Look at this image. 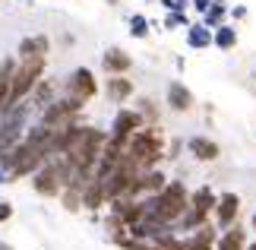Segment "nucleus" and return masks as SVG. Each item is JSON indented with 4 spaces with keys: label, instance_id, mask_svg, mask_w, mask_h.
Segmentation results:
<instances>
[{
    "label": "nucleus",
    "instance_id": "obj_1",
    "mask_svg": "<svg viewBox=\"0 0 256 250\" xmlns=\"http://www.w3.org/2000/svg\"><path fill=\"white\" fill-rule=\"evenodd\" d=\"M164 152H168V139H164L158 124H146L142 130H136V133L126 139V158L140 168V174L155 168L162 158H168Z\"/></svg>",
    "mask_w": 256,
    "mask_h": 250
},
{
    "label": "nucleus",
    "instance_id": "obj_2",
    "mask_svg": "<svg viewBox=\"0 0 256 250\" xmlns=\"http://www.w3.org/2000/svg\"><path fill=\"white\" fill-rule=\"evenodd\" d=\"M32 114H35V108H32L28 98H22V102H16L10 111H4V117H0V158H4L16 143H22Z\"/></svg>",
    "mask_w": 256,
    "mask_h": 250
},
{
    "label": "nucleus",
    "instance_id": "obj_3",
    "mask_svg": "<svg viewBox=\"0 0 256 250\" xmlns=\"http://www.w3.org/2000/svg\"><path fill=\"white\" fill-rule=\"evenodd\" d=\"M44 70H48V57H26V61H19L16 76H13V89H10V105H6V111H10L16 102H22V98L32 95V89L44 79Z\"/></svg>",
    "mask_w": 256,
    "mask_h": 250
},
{
    "label": "nucleus",
    "instance_id": "obj_4",
    "mask_svg": "<svg viewBox=\"0 0 256 250\" xmlns=\"http://www.w3.org/2000/svg\"><path fill=\"white\" fill-rule=\"evenodd\" d=\"M155 203H158V215L164 222L177 225V218L190 209V190L184 181H168L162 193H155Z\"/></svg>",
    "mask_w": 256,
    "mask_h": 250
},
{
    "label": "nucleus",
    "instance_id": "obj_5",
    "mask_svg": "<svg viewBox=\"0 0 256 250\" xmlns=\"http://www.w3.org/2000/svg\"><path fill=\"white\" fill-rule=\"evenodd\" d=\"M0 165L6 168L10 181H16V177H28V174H35L38 168L44 165V158L38 155L35 149H32V146H28L26 139H22V143H16V146L10 149V152H6L4 158H0Z\"/></svg>",
    "mask_w": 256,
    "mask_h": 250
},
{
    "label": "nucleus",
    "instance_id": "obj_6",
    "mask_svg": "<svg viewBox=\"0 0 256 250\" xmlns=\"http://www.w3.org/2000/svg\"><path fill=\"white\" fill-rule=\"evenodd\" d=\"M82 111V102H76V98L64 95V98H54L48 108H42L38 111V121H42L44 127H66V124H76V117H80Z\"/></svg>",
    "mask_w": 256,
    "mask_h": 250
},
{
    "label": "nucleus",
    "instance_id": "obj_7",
    "mask_svg": "<svg viewBox=\"0 0 256 250\" xmlns=\"http://www.w3.org/2000/svg\"><path fill=\"white\" fill-rule=\"evenodd\" d=\"M64 92L86 105V102H92L98 95V79H95V73L88 67H76V70H70V73L64 76Z\"/></svg>",
    "mask_w": 256,
    "mask_h": 250
},
{
    "label": "nucleus",
    "instance_id": "obj_8",
    "mask_svg": "<svg viewBox=\"0 0 256 250\" xmlns=\"http://www.w3.org/2000/svg\"><path fill=\"white\" fill-rule=\"evenodd\" d=\"M32 190L38 196H48V199L64 193V181H60V174H57V168H54L51 158H48V162L32 174Z\"/></svg>",
    "mask_w": 256,
    "mask_h": 250
},
{
    "label": "nucleus",
    "instance_id": "obj_9",
    "mask_svg": "<svg viewBox=\"0 0 256 250\" xmlns=\"http://www.w3.org/2000/svg\"><path fill=\"white\" fill-rule=\"evenodd\" d=\"M146 127V121H142V114L140 111H133V108H120V111L114 114V121H111V133L114 139H120V143L126 146V139H130L136 130H142Z\"/></svg>",
    "mask_w": 256,
    "mask_h": 250
},
{
    "label": "nucleus",
    "instance_id": "obj_10",
    "mask_svg": "<svg viewBox=\"0 0 256 250\" xmlns=\"http://www.w3.org/2000/svg\"><path fill=\"white\" fill-rule=\"evenodd\" d=\"M212 215H215V225H218V231H224V228H231L234 222H238V215H240V196L238 193H222L218 196V203H215L212 209Z\"/></svg>",
    "mask_w": 256,
    "mask_h": 250
},
{
    "label": "nucleus",
    "instance_id": "obj_11",
    "mask_svg": "<svg viewBox=\"0 0 256 250\" xmlns=\"http://www.w3.org/2000/svg\"><path fill=\"white\" fill-rule=\"evenodd\" d=\"M164 102H168V108H171L174 114H186V111H193L196 98H193V92L180 83V79H171L168 92H164Z\"/></svg>",
    "mask_w": 256,
    "mask_h": 250
},
{
    "label": "nucleus",
    "instance_id": "obj_12",
    "mask_svg": "<svg viewBox=\"0 0 256 250\" xmlns=\"http://www.w3.org/2000/svg\"><path fill=\"white\" fill-rule=\"evenodd\" d=\"M164 184H168V177H164L158 168H149V171H142L140 177H136V184H133V193L130 196H155V193H162Z\"/></svg>",
    "mask_w": 256,
    "mask_h": 250
},
{
    "label": "nucleus",
    "instance_id": "obj_13",
    "mask_svg": "<svg viewBox=\"0 0 256 250\" xmlns=\"http://www.w3.org/2000/svg\"><path fill=\"white\" fill-rule=\"evenodd\" d=\"M133 67V57L124 51V48H108L102 54V70L108 76H126Z\"/></svg>",
    "mask_w": 256,
    "mask_h": 250
},
{
    "label": "nucleus",
    "instance_id": "obj_14",
    "mask_svg": "<svg viewBox=\"0 0 256 250\" xmlns=\"http://www.w3.org/2000/svg\"><path fill=\"white\" fill-rule=\"evenodd\" d=\"M48 48H51V38H48L44 32H35V35L19 38L16 57L19 61H26V57H48Z\"/></svg>",
    "mask_w": 256,
    "mask_h": 250
},
{
    "label": "nucleus",
    "instance_id": "obj_15",
    "mask_svg": "<svg viewBox=\"0 0 256 250\" xmlns=\"http://www.w3.org/2000/svg\"><path fill=\"white\" fill-rule=\"evenodd\" d=\"M186 152H190L196 162H215L222 155V146L209 136H190L186 139Z\"/></svg>",
    "mask_w": 256,
    "mask_h": 250
},
{
    "label": "nucleus",
    "instance_id": "obj_16",
    "mask_svg": "<svg viewBox=\"0 0 256 250\" xmlns=\"http://www.w3.org/2000/svg\"><path fill=\"white\" fill-rule=\"evenodd\" d=\"M247 228H240L238 222H234L231 228H224V231L218 234V241H215V250H247Z\"/></svg>",
    "mask_w": 256,
    "mask_h": 250
},
{
    "label": "nucleus",
    "instance_id": "obj_17",
    "mask_svg": "<svg viewBox=\"0 0 256 250\" xmlns=\"http://www.w3.org/2000/svg\"><path fill=\"white\" fill-rule=\"evenodd\" d=\"M104 92H108V98H111L114 105H124L126 98L133 95V79H126V76H108L104 79Z\"/></svg>",
    "mask_w": 256,
    "mask_h": 250
},
{
    "label": "nucleus",
    "instance_id": "obj_18",
    "mask_svg": "<svg viewBox=\"0 0 256 250\" xmlns=\"http://www.w3.org/2000/svg\"><path fill=\"white\" fill-rule=\"evenodd\" d=\"M82 206L92 209V212H95V209H102V206H108V196H104L102 181H95V177H92V181L86 184V190H82Z\"/></svg>",
    "mask_w": 256,
    "mask_h": 250
},
{
    "label": "nucleus",
    "instance_id": "obj_19",
    "mask_svg": "<svg viewBox=\"0 0 256 250\" xmlns=\"http://www.w3.org/2000/svg\"><path fill=\"white\" fill-rule=\"evenodd\" d=\"M209 215H212V212H202V209L190 206L180 218H177V231H196V228H202L206 222H209Z\"/></svg>",
    "mask_w": 256,
    "mask_h": 250
},
{
    "label": "nucleus",
    "instance_id": "obj_20",
    "mask_svg": "<svg viewBox=\"0 0 256 250\" xmlns=\"http://www.w3.org/2000/svg\"><path fill=\"white\" fill-rule=\"evenodd\" d=\"M212 45L222 48V51H234V48H238V29L222 23L218 29H212Z\"/></svg>",
    "mask_w": 256,
    "mask_h": 250
},
{
    "label": "nucleus",
    "instance_id": "obj_21",
    "mask_svg": "<svg viewBox=\"0 0 256 250\" xmlns=\"http://www.w3.org/2000/svg\"><path fill=\"white\" fill-rule=\"evenodd\" d=\"M54 83H48V79H42V83H38L35 89H32V95H28V102H32V108H35V114L42 111V108H48L54 102Z\"/></svg>",
    "mask_w": 256,
    "mask_h": 250
},
{
    "label": "nucleus",
    "instance_id": "obj_22",
    "mask_svg": "<svg viewBox=\"0 0 256 250\" xmlns=\"http://www.w3.org/2000/svg\"><path fill=\"white\" fill-rule=\"evenodd\" d=\"M186 45L196 48V51L212 48V29L209 26H186Z\"/></svg>",
    "mask_w": 256,
    "mask_h": 250
},
{
    "label": "nucleus",
    "instance_id": "obj_23",
    "mask_svg": "<svg viewBox=\"0 0 256 250\" xmlns=\"http://www.w3.org/2000/svg\"><path fill=\"white\" fill-rule=\"evenodd\" d=\"M215 203H218V193H215L212 187H196L193 193H190V206L202 209V212H212Z\"/></svg>",
    "mask_w": 256,
    "mask_h": 250
},
{
    "label": "nucleus",
    "instance_id": "obj_24",
    "mask_svg": "<svg viewBox=\"0 0 256 250\" xmlns=\"http://www.w3.org/2000/svg\"><path fill=\"white\" fill-rule=\"evenodd\" d=\"M224 19H228V4L224 0H215V4L202 13V26H209V29H218Z\"/></svg>",
    "mask_w": 256,
    "mask_h": 250
},
{
    "label": "nucleus",
    "instance_id": "obj_25",
    "mask_svg": "<svg viewBox=\"0 0 256 250\" xmlns=\"http://www.w3.org/2000/svg\"><path fill=\"white\" fill-rule=\"evenodd\" d=\"M130 35L133 38H146V35H149V19L140 16V13L130 16Z\"/></svg>",
    "mask_w": 256,
    "mask_h": 250
},
{
    "label": "nucleus",
    "instance_id": "obj_26",
    "mask_svg": "<svg viewBox=\"0 0 256 250\" xmlns=\"http://www.w3.org/2000/svg\"><path fill=\"white\" fill-rule=\"evenodd\" d=\"M140 114H142L146 124H158V111H155V102H152V98H142V102H140Z\"/></svg>",
    "mask_w": 256,
    "mask_h": 250
},
{
    "label": "nucleus",
    "instance_id": "obj_27",
    "mask_svg": "<svg viewBox=\"0 0 256 250\" xmlns=\"http://www.w3.org/2000/svg\"><path fill=\"white\" fill-rule=\"evenodd\" d=\"M180 26H190L186 23V13H168V19H164V29H180Z\"/></svg>",
    "mask_w": 256,
    "mask_h": 250
},
{
    "label": "nucleus",
    "instance_id": "obj_28",
    "mask_svg": "<svg viewBox=\"0 0 256 250\" xmlns=\"http://www.w3.org/2000/svg\"><path fill=\"white\" fill-rule=\"evenodd\" d=\"M10 218H13V206L6 199H0V222H10Z\"/></svg>",
    "mask_w": 256,
    "mask_h": 250
},
{
    "label": "nucleus",
    "instance_id": "obj_29",
    "mask_svg": "<svg viewBox=\"0 0 256 250\" xmlns=\"http://www.w3.org/2000/svg\"><path fill=\"white\" fill-rule=\"evenodd\" d=\"M215 4V0H190V7L196 10V13H206V10H209Z\"/></svg>",
    "mask_w": 256,
    "mask_h": 250
},
{
    "label": "nucleus",
    "instance_id": "obj_30",
    "mask_svg": "<svg viewBox=\"0 0 256 250\" xmlns=\"http://www.w3.org/2000/svg\"><path fill=\"white\" fill-rule=\"evenodd\" d=\"M177 152H180V139H171V146H168V158H177Z\"/></svg>",
    "mask_w": 256,
    "mask_h": 250
},
{
    "label": "nucleus",
    "instance_id": "obj_31",
    "mask_svg": "<svg viewBox=\"0 0 256 250\" xmlns=\"http://www.w3.org/2000/svg\"><path fill=\"white\" fill-rule=\"evenodd\" d=\"M231 16H234V19H244V16H247V7H234Z\"/></svg>",
    "mask_w": 256,
    "mask_h": 250
},
{
    "label": "nucleus",
    "instance_id": "obj_32",
    "mask_svg": "<svg viewBox=\"0 0 256 250\" xmlns=\"http://www.w3.org/2000/svg\"><path fill=\"white\" fill-rule=\"evenodd\" d=\"M0 184H10V174H6V168L0 165Z\"/></svg>",
    "mask_w": 256,
    "mask_h": 250
},
{
    "label": "nucleus",
    "instance_id": "obj_33",
    "mask_svg": "<svg viewBox=\"0 0 256 250\" xmlns=\"http://www.w3.org/2000/svg\"><path fill=\"white\" fill-rule=\"evenodd\" d=\"M250 231L256 234V209H253V215H250Z\"/></svg>",
    "mask_w": 256,
    "mask_h": 250
},
{
    "label": "nucleus",
    "instance_id": "obj_34",
    "mask_svg": "<svg viewBox=\"0 0 256 250\" xmlns=\"http://www.w3.org/2000/svg\"><path fill=\"white\" fill-rule=\"evenodd\" d=\"M0 250H16L13 244H6V241H0Z\"/></svg>",
    "mask_w": 256,
    "mask_h": 250
},
{
    "label": "nucleus",
    "instance_id": "obj_35",
    "mask_svg": "<svg viewBox=\"0 0 256 250\" xmlns=\"http://www.w3.org/2000/svg\"><path fill=\"white\" fill-rule=\"evenodd\" d=\"M247 250H256V237H253V241H250V244H247Z\"/></svg>",
    "mask_w": 256,
    "mask_h": 250
},
{
    "label": "nucleus",
    "instance_id": "obj_36",
    "mask_svg": "<svg viewBox=\"0 0 256 250\" xmlns=\"http://www.w3.org/2000/svg\"><path fill=\"white\" fill-rule=\"evenodd\" d=\"M19 4H35V0H19Z\"/></svg>",
    "mask_w": 256,
    "mask_h": 250
},
{
    "label": "nucleus",
    "instance_id": "obj_37",
    "mask_svg": "<svg viewBox=\"0 0 256 250\" xmlns=\"http://www.w3.org/2000/svg\"><path fill=\"white\" fill-rule=\"evenodd\" d=\"M253 79H256V70H253Z\"/></svg>",
    "mask_w": 256,
    "mask_h": 250
}]
</instances>
